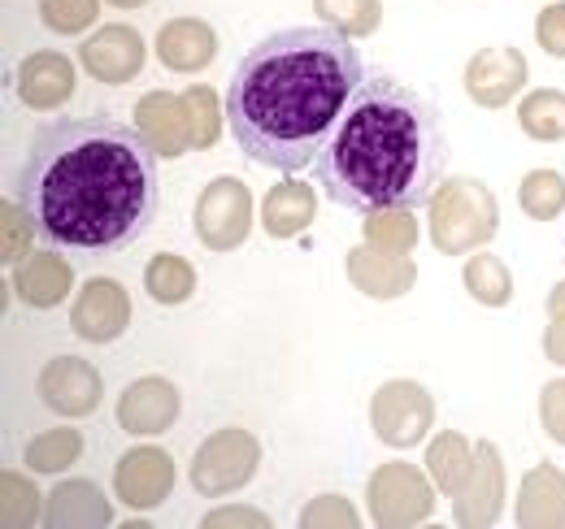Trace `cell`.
I'll return each mask as SVG.
<instances>
[{
	"instance_id": "5bb4252c",
	"label": "cell",
	"mask_w": 565,
	"mask_h": 529,
	"mask_svg": "<svg viewBox=\"0 0 565 529\" xmlns=\"http://www.w3.org/2000/svg\"><path fill=\"white\" fill-rule=\"evenodd\" d=\"M179 412H183V399L174 391V382H166V378H136L118 396V408H114L122 434H136V439H152V434L174 430Z\"/></svg>"
},
{
	"instance_id": "8d00e7d4",
	"label": "cell",
	"mask_w": 565,
	"mask_h": 529,
	"mask_svg": "<svg viewBox=\"0 0 565 529\" xmlns=\"http://www.w3.org/2000/svg\"><path fill=\"white\" fill-rule=\"evenodd\" d=\"M535 40L548 57H565V0L548 4L540 18H535Z\"/></svg>"
},
{
	"instance_id": "ac0fdd59",
	"label": "cell",
	"mask_w": 565,
	"mask_h": 529,
	"mask_svg": "<svg viewBox=\"0 0 565 529\" xmlns=\"http://www.w3.org/2000/svg\"><path fill=\"white\" fill-rule=\"evenodd\" d=\"M18 96L35 114H53L74 96V66L62 53H31L18 66Z\"/></svg>"
},
{
	"instance_id": "836d02e7",
	"label": "cell",
	"mask_w": 565,
	"mask_h": 529,
	"mask_svg": "<svg viewBox=\"0 0 565 529\" xmlns=\"http://www.w3.org/2000/svg\"><path fill=\"white\" fill-rule=\"evenodd\" d=\"M0 490H4V526H35L44 517L35 486L26 477H18L13 468L0 473Z\"/></svg>"
},
{
	"instance_id": "d6a6232c",
	"label": "cell",
	"mask_w": 565,
	"mask_h": 529,
	"mask_svg": "<svg viewBox=\"0 0 565 529\" xmlns=\"http://www.w3.org/2000/svg\"><path fill=\"white\" fill-rule=\"evenodd\" d=\"M100 18V0H40V22L53 35H83Z\"/></svg>"
},
{
	"instance_id": "7c38bea8",
	"label": "cell",
	"mask_w": 565,
	"mask_h": 529,
	"mask_svg": "<svg viewBox=\"0 0 565 529\" xmlns=\"http://www.w3.org/2000/svg\"><path fill=\"white\" fill-rule=\"evenodd\" d=\"M114 490L127 508L148 512L161 508L174 490V456L161 447H131L122 452V461L114 468Z\"/></svg>"
},
{
	"instance_id": "7402d4cb",
	"label": "cell",
	"mask_w": 565,
	"mask_h": 529,
	"mask_svg": "<svg viewBox=\"0 0 565 529\" xmlns=\"http://www.w3.org/2000/svg\"><path fill=\"white\" fill-rule=\"evenodd\" d=\"M518 526H565V473L540 461L522 477L518 490Z\"/></svg>"
},
{
	"instance_id": "2e32d148",
	"label": "cell",
	"mask_w": 565,
	"mask_h": 529,
	"mask_svg": "<svg viewBox=\"0 0 565 529\" xmlns=\"http://www.w3.org/2000/svg\"><path fill=\"white\" fill-rule=\"evenodd\" d=\"M349 278L370 300H401L418 282V264L409 261V252H387V248H374V244H356L349 252Z\"/></svg>"
},
{
	"instance_id": "74e56055",
	"label": "cell",
	"mask_w": 565,
	"mask_h": 529,
	"mask_svg": "<svg viewBox=\"0 0 565 529\" xmlns=\"http://www.w3.org/2000/svg\"><path fill=\"white\" fill-rule=\"evenodd\" d=\"M540 421H544V430L553 434V443L565 447V378H553V382L540 391Z\"/></svg>"
},
{
	"instance_id": "44dd1931",
	"label": "cell",
	"mask_w": 565,
	"mask_h": 529,
	"mask_svg": "<svg viewBox=\"0 0 565 529\" xmlns=\"http://www.w3.org/2000/svg\"><path fill=\"white\" fill-rule=\"evenodd\" d=\"M44 521L49 526H109L114 521V508L105 499V490L87 477H74V482H62L53 486V495L44 499Z\"/></svg>"
},
{
	"instance_id": "d6986e66",
	"label": "cell",
	"mask_w": 565,
	"mask_h": 529,
	"mask_svg": "<svg viewBox=\"0 0 565 529\" xmlns=\"http://www.w3.org/2000/svg\"><path fill=\"white\" fill-rule=\"evenodd\" d=\"M157 57L174 74H196L217 57V35L201 18H174L157 31Z\"/></svg>"
},
{
	"instance_id": "4dcf8cb0",
	"label": "cell",
	"mask_w": 565,
	"mask_h": 529,
	"mask_svg": "<svg viewBox=\"0 0 565 529\" xmlns=\"http://www.w3.org/2000/svg\"><path fill=\"white\" fill-rule=\"evenodd\" d=\"M414 208H383V213H365V244L387 248V252H409L418 244V226L409 217Z\"/></svg>"
},
{
	"instance_id": "d4e9b609",
	"label": "cell",
	"mask_w": 565,
	"mask_h": 529,
	"mask_svg": "<svg viewBox=\"0 0 565 529\" xmlns=\"http://www.w3.org/2000/svg\"><path fill=\"white\" fill-rule=\"evenodd\" d=\"M143 291L157 304H183L196 291V269L183 257H174V252H161V257H152L143 264Z\"/></svg>"
},
{
	"instance_id": "4316f807",
	"label": "cell",
	"mask_w": 565,
	"mask_h": 529,
	"mask_svg": "<svg viewBox=\"0 0 565 529\" xmlns=\"http://www.w3.org/2000/svg\"><path fill=\"white\" fill-rule=\"evenodd\" d=\"M518 122H522V131L531 134V139H540V143L565 139V91H557V87L531 91L522 100V109H518Z\"/></svg>"
},
{
	"instance_id": "e0dca14e",
	"label": "cell",
	"mask_w": 565,
	"mask_h": 529,
	"mask_svg": "<svg viewBox=\"0 0 565 529\" xmlns=\"http://www.w3.org/2000/svg\"><path fill=\"white\" fill-rule=\"evenodd\" d=\"M136 127H140V134L152 143V152L166 156V161L192 152V127H188V105H183V96L148 91L140 105H136Z\"/></svg>"
},
{
	"instance_id": "60d3db41",
	"label": "cell",
	"mask_w": 565,
	"mask_h": 529,
	"mask_svg": "<svg viewBox=\"0 0 565 529\" xmlns=\"http://www.w3.org/2000/svg\"><path fill=\"white\" fill-rule=\"evenodd\" d=\"M548 313H553V317H565V282L553 287V295H548Z\"/></svg>"
},
{
	"instance_id": "f35d334b",
	"label": "cell",
	"mask_w": 565,
	"mask_h": 529,
	"mask_svg": "<svg viewBox=\"0 0 565 529\" xmlns=\"http://www.w3.org/2000/svg\"><path fill=\"white\" fill-rule=\"evenodd\" d=\"M205 526H210V529H222V526H270V517H266L262 508H213L210 517H205Z\"/></svg>"
},
{
	"instance_id": "f546056e",
	"label": "cell",
	"mask_w": 565,
	"mask_h": 529,
	"mask_svg": "<svg viewBox=\"0 0 565 529\" xmlns=\"http://www.w3.org/2000/svg\"><path fill=\"white\" fill-rule=\"evenodd\" d=\"M518 204L535 222H553L565 208V179L557 170H531L518 187Z\"/></svg>"
},
{
	"instance_id": "3957f363",
	"label": "cell",
	"mask_w": 565,
	"mask_h": 529,
	"mask_svg": "<svg viewBox=\"0 0 565 529\" xmlns=\"http://www.w3.org/2000/svg\"><path fill=\"white\" fill-rule=\"evenodd\" d=\"M448 139L439 109L392 74H365L340 127L322 143L318 187L353 213L430 204L444 179Z\"/></svg>"
},
{
	"instance_id": "5b68a950",
	"label": "cell",
	"mask_w": 565,
	"mask_h": 529,
	"mask_svg": "<svg viewBox=\"0 0 565 529\" xmlns=\"http://www.w3.org/2000/svg\"><path fill=\"white\" fill-rule=\"evenodd\" d=\"M262 468V443L257 434L239 430V425H226V430H213L210 439L196 447L192 456V490L205 495V499H222V495H235L244 490Z\"/></svg>"
},
{
	"instance_id": "4fadbf2b",
	"label": "cell",
	"mask_w": 565,
	"mask_h": 529,
	"mask_svg": "<svg viewBox=\"0 0 565 529\" xmlns=\"http://www.w3.org/2000/svg\"><path fill=\"white\" fill-rule=\"evenodd\" d=\"M143 35L127 22H114V26H100L87 35V44L78 48V62L87 69V78L96 83H131L143 69Z\"/></svg>"
},
{
	"instance_id": "f1b7e54d",
	"label": "cell",
	"mask_w": 565,
	"mask_h": 529,
	"mask_svg": "<svg viewBox=\"0 0 565 529\" xmlns=\"http://www.w3.org/2000/svg\"><path fill=\"white\" fill-rule=\"evenodd\" d=\"M313 13L344 31L349 40H361V35H374L379 22H383V0H313Z\"/></svg>"
},
{
	"instance_id": "603a6c76",
	"label": "cell",
	"mask_w": 565,
	"mask_h": 529,
	"mask_svg": "<svg viewBox=\"0 0 565 529\" xmlns=\"http://www.w3.org/2000/svg\"><path fill=\"white\" fill-rule=\"evenodd\" d=\"M313 213H318L313 187H305L300 179H282L279 187H270V196L262 204V226L275 239H296L309 230Z\"/></svg>"
},
{
	"instance_id": "484cf974",
	"label": "cell",
	"mask_w": 565,
	"mask_h": 529,
	"mask_svg": "<svg viewBox=\"0 0 565 529\" xmlns=\"http://www.w3.org/2000/svg\"><path fill=\"white\" fill-rule=\"evenodd\" d=\"M461 282H466V291H470L479 304H488V309H504V304L513 300V273L504 269V261H500L495 252L470 257V261L461 264Z\"/></svg>"
},
{
	"instance_id": "9c48e42d",
	"label": "cell",
	"mask_w": 565,
	"mask_h": 529,
	"mask_svg": "<svg viewBox=\"0 0 565 529\" xmlns=\"http://www.w3.org/2000/svg\"><path fill=\"white\" fill-rule=\"evenodd\" d=\"M131 326V295L118 278H87L71 304V331L87 343H114Z\"/></svg>"
},
{
	"instance_id": "d590c367",
	"label": "cell",
	"mask_w": 565,
	"mask_h": 529,
	"mask_svg": "<svg viewBox=\"0 0 565 529\" xmlns=\"http://www.w3.org/2000/svg\"><path fill=\"white\" fill-rule=\"evenodd\" d=\"M31 222V213L22 208V217H18V208H13V199H4V264H22L31 252V230L35 226H26Z\"/></svg>"
},
{
	"instance_id": "ab89813d",
	"label": "cell",
	"mask_w": 565,
	"mask_h": 529,
	"mask_svg": "<svg viewBox=\"0 0 565 529\" xmlns=\"http://www.w3.org/2000/svg\"><path fill=\"white\" fill-rule=\"evenodd\" d=\"M544 356L565 369V317H553V326L544 334Z\"/></svg>"
},
{
	"instance_id": "8992f818",
	"label": "cell",
	"mask_w": 565,
	"mask_h": 529,
	"mask_svg": "<svg viewBox=\"0 0 565 529\" xmlns=\"http://www.w3.org/2000/svg\"><path fill=\"white\" fill-rule=\"evenodd\" d=\"M365 499H370L374 526H423L426 517L435 512V482H430V473L405 461L379 464L370 473Z\"/></svg>"
},
{
	"instance_id": "83f0119b",
	"label": "cell",
	"mask_w": 565,
	"mask_h": 529,
	"mask_svg": "<svg viewBox=\"0 0 565 529\" xmlns=\"http://www.w3.org/2000/svg\"><path fill=\"white\" fill-rule=\"evenodd\" d=\"M83 456V434L78 430H44L26 443V468L31 473H66Z\"/></svg>"
},
{
	"instance_id": "1f68e13d",
	"label": "cell",
	"mask_w": 565,
	"mask_h": 529,
	"mask_svg": "<svg viewBox=\"0 0 565 529\" xmlns=\"http://www.w3.org/2000/svg\"><path fill=\"white\" fill-rule=\"evenodd\" d=\"M183 105H188V127H192V148H213L217 134H222V105L210 87H188L183 91Z\"/></svg>"
},
{
	"instance_id": "7a4b0ae2",
	"label": "cell",
	"mask_w": 565,
	"mask_h": 529,
	"mask_svg": "<svg viewBox=\"0 0 565 529\" xmlns=\"http://www.w3.org/2000/svg\"><path fill=\"white\" fill-rule=\"evenodd\" d=\"M365 83L353 40L335 26H287L244 53L226 83V127L253 165L300 174L318 161Z\"/></svg>"
},
{
	"instance_id": "b9f144b4",
	"label": "cell",
	"mask_w": 565,
	"mask_h": 529,
	"mask_svg": "<svg viewBox=\"0 0 565 529\" xmlns=\"http://www.w3.org/2000/svg\"><path fill=\"white\" fill-rule=\"evenodd\" d=\"M109 4H118V9H140V4H148V0H109Z\"/></svg>"
},
{
	"instance_id": "9a60e30c",
	"label": "cell",
	"mask_w": 565,
	"mask_h": 529,
	"mask_svg": "<svg viewBox=\"0 0 565 529\" xmlns=\"http://www.w3.org/2000/svg\"><path fill=\"white\" fill-rule=\"evenodd\" d=\"M526 83V57L504 44V48H483L466 66V96L483 109H504Z\"/></svg>"
},
{
	"instance_id": "cb8c5ba5",
	"label": "cell",
	"mask_w": 565,
	"mask_h": 529,
	"mask_svg": "<svg viewBox=\"0 0 565 529\" xmlns=\"http://www.w3.org/2000/svg\"><path fill=\"white\" fill-rule=\"evenodd\" d=\"M470 468H475V447L466 443V434H457V430L435 434V443L426 447V473H430V482H435L439 495L452 499L466 486Z\"/></svg>"
},
{
	"instance_id": "8fae6325",
	"label": "cell",
	"mask_w": 565,
	"mask_h": 529,
	"mask_svg": "<svg viewBox=\"0 0 565 529\" xmlns=\"http://www.w3.org/2000/svg\"><path fill=\"white\" fill-rule=\"evenodd\" d=\"M504 512V461L495 452V443L475 447V468L466 477V486L452 495V521L470 529L495 526Z\"/></svg>"
},
{
	"instance_id": "6da1fadb",
	"label": "cell",
	"mask_w": 565,
	"mask_h": 529,
	"mask_svg": "<svg viewBox=\"0 0 565 529\" xmlns=\"http://www.w3.org/2000/svg\"><path fill=\"white\" fill-rule=\"evenodd\" d=\"M18 204L62 252H122L161 208L157 152L118 118H66L31 139Z\"/></svg>"
},
{
	"instance_id": "e575fe53",
	"label": "cell",
	"mask_w": 565,
	"mask_h": 529,
	"mask_svg": "<svg viewBox=\"0 0 565 529\" xmlns=\"http://www.w3.org/2000/svg\"><path fill=\"white\" fill-rule=\"evenodd\" d=\"M300 526H356V512L353 504L344 495H318L309 499V508L300 512Z\"/></svg>"
},
{
	"instance_id": "ffe728a7",
	"label": "cell",
	"mask_w": 565,
	"mask_h": 529,
	"mask_svg": "<svg viewBox=\"0 0 565 529\" xmlns=\"http://www.w3.org/2000/svg\"><path fill=\"white\" fill-rule=\"evenodd\" d=\"M71 287H74L71 261L57 257L53 248L49 252H31L26 261L18 264V273H13V291L31 309H57L71 295Z\"/></svg>"
},
{
	"instance_id": "30bf717a",
	"label": "cell",
	"mask_w": 565,
	"mask_h": 529,
	"mask_svg": "<svg viewBox=\"0 0 565 529\" xmlns=\"http://www.w3.org/2000/svg\"><path fill=\"white\" fill-rule=\"evenodd\" d=\"M35 391L44 399V408H53L57 417H92L100 408L105 382H100V369L92 360L57 356V360H49L40 369Z\"/></svg>"
},
{
	"instance_id": "52a82bcc",
	"label": "cell",
	"mask_w": 565,
	"mask_h": 529,
	"mask_svg": "<svg viewBox=\"0 0 565 529\" xmlns=\"http://www.w3.org/2000/svg\"><path fill=\"white\" fill-rule=\"evenodd\" d=\"M370 425L387 447H401V452L418 447L426 430L435 425V399L414 378H392L370 399Z\"/></svg>"
},
{
	"instance_id": "ba28073f",
	"label": "cell",
	"mask_w": 565,
	"mask_h": 529,
	"mask_svg": "<svg viewBox=\"0 0 565 529\" xmlns=\"http://www.w3.org/2000/svg\"><path fill=\"white\" fill-rule=\"evenodd\" d=\"M196 235L210 252H235L253 230V196L239 179L222 174L196 199Z\"/></svg>"
},
{
	"instance_id": "277c9868",
	"label": "cell",
	"mask_w": 565,
	"mask_h": 529,
	"mask_svg": "<svg viewBox=\"0 0 565 529\" xmlns=\"http://www.w3.org/2000/svg\"><path fill=\"white\" fill-rule=\"evenodd\" d=\"M495 226V196L479 179H448L430 196V244L444 257H466L470 248H483Z\"/></svg>"
}]
</instances>
